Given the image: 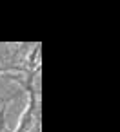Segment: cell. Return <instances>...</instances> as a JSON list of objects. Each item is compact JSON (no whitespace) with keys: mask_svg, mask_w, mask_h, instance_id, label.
Segmentation results:
<instances>
[{"mask_svg":"<svg viewBox=\"0 0 120 132\" xmlns=\"http://www.w3.org/2000/svg\"><path fill=\"white\" fill-rule=\"evenodd\" d=\"M37 74H38L37 71H24V72H18L17 76H11V78L18 80L22 89L27 92V105H26V109H24V112L20 116L18 127L13 132H35V128L38 125V119H40L38 96H37V85L33 83Z\"/></svg>","mask_w":120,"mask_h":132,"instance_id":"cell-1","label":"cell"},{"mask_svg":"<svg viewBox=\"0 0 120 132\" xmlns=\"http://www.w3.org/2000/svg\"><path fill=\"white\" fill-rule=\"evenodd\" d=\"M13 98H15V96H13ZM13 98H11V100H13ZM11 100H8L6 103H2V107H0V132H11V128H9V125H8V118H6L8 105H9Z\"/></svg>","mask_w":120,"mask_h":132,"instance_id":"cell-2","label":"cell"}]
</instances>
